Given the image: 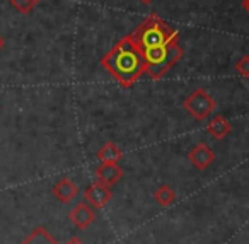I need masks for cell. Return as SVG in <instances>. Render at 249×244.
Masks as SVG:
<instances>
[{"mask_svg":"<svg viewBox=\"0 0 249 244\" xmlns=\"http://www.w3.org/2000/svg\"><path fill=\"white\" fill-rule=\"evenodd\" d=\"M84 198H86L87 203L92 205L94 208H101V206H104L111 200V189H109V186H104L96 181L84 191Z\"/></svg>","mask_w":249,"mask_h":244,"instance_id":"8992f818","label":"cell"},{"mask_svg":"<svg viewBox=\"0 0 249 244\" xmlns=\"http://www.w3.org/2000/svg\"><path fill=\"white\" fill-rule=\"evenodd\" d=\"M123 178V169L118 164H103L96 169V181L104 186H113L116 185L120 179Z\"/></svg>","mask_w":249,"mask_h":244,"instance_id":"52a82bcc","label":"cell"},{"mask_svg":"<svg viewBox=\"0 0 249 244\" xmlns=\"http://www.w3.org/2000/svg\"><path fill=\"white\" fill-rule=\"evenodd\" d=\"M21 244H58V243H56V239H53V236L46 230V227L38 225L33 229V232Z\"/></svg>","mask_w":249,"mask_h":244,"instance_id":"7c38bea8","label":"cell"},{"mask_svg":"<svg viewBox=\"0 0 249 244\" xmlns=\"http://www.w3.org/2000/svg\"><path fill=\"white\" fill-rule=\"evenodd\" d=\"M101 65L124 89H130L145 72V58L142 50L133 41L132 35L124 36L111 52H107L101 58Z\"/></svg>","mask_w":249,"mask_h":244,"instance_id":"6da1fadb","label":"cell"},{"mask_svg":"<svg viewBox=\"0 0 249 244\" xmlns=\"http://www.w3.org/2000/svg\"><path fill=\"white\" fill-rule=\"evenodd\" d=\"M242 9L249 14V0H242Z\"/></svg>","mask_w":249,"mask_h":244,"instance_id":"e0dca14e","label":"cell"},{"mask_svg":"<svg viewBox=\"0 0 249 244\" xmlns=\"http://www.w3.org/2000/svg\"><path fill=\"white\" fill-rule=\"evenodd\" d=\"M235 72L241 77H249V56L248 55L239 58V62L235 63Z\"/></svg>","mask_w":249,"mask_h":244,"instance_id":"9a60e30c","label":"cell"},{"mask_svg":"<svg viewBox=\"0 0 249 244\" xmlns=\"http://www.w3.org/2000/svg\"><path fill=\"white\" fill-rule=\"evenodd\" d=\"M188 159H190V162L193 164L195 169H198V171H205V169H208L212 164H213L215 152L212 150L207 144H198L190 150Z\"/></svg>","mask_w":249,"mask_h":244,"instance_id":"5b68a950","label":"cell"},{"mask_svg":"<svg viewBox=\"0 0 249 244\" xmlns=\"http://www.w3.org/2000/svg\"><path fill=\"white\" fill-rule=\"evenodd\" d=\"M183 106L195 120L203 121L205 118L210 116V113L215 110V101L207 91L200 87V89L193 91V93L184 99Z\"/></svg>","mask_w":249,"mask_h":244,"instance_id":"277c9868","label":"cell"},{"mask_svg":"<svg viewBox=\"0 0 249 244\" xmlns=\"http://www.w3.org/2000/svg\"><path fill=\"white\" fill-rule=\"evenodd\" d=\"M133 41L140 50L149 48H166L171 43L179 41V35L169 24L159 19L156 14L149 16L135 31L132 33Z\"/></svg>","mask_w":249,"mask_h":244,"instance_id":"7a4b0ae2","label":"cell"},{"mask_svg":"<svg viewBox=\"0 0 249 244\" xmlns=\"http://www.w3.org/2000/svg\"><path fill=\"white\" fill-rule=\"evenodd\" d=\"M4 38H2V36H0V50H2V48H4Z\"/></svg>","mask_w":249,"mask_h":244,"instance_id":"d6986e66","label":"cell"},{"mask_svg":"<svg viewBox=\"0 0 249 244\" xmlns=\"http://www.w3.org/2000/svg\"><path fill=\"white\" fill-rule=\"evenodd\" d=\"M97 159L103 164H116L121 159V149L116 144H113V142H107V144H104L97 150Z\"/></svg>","mask_w":249,"mask_h":244,"instance_id":"30bf717a","label":"cell"},{"mask_svg":"<svg viewBox=\"0 0 249 244\" xmlns=\"http://www.w3.org/2000/svg\"><path fill=\"white\" fill-rule=\"evenodd\" d=\"M139 2H142V4H145V5H149V4H152L154 0H139Z\"/></svg>","mask_w":249,"mask_h":244,"instance_id":"ac0fdd59","label":"cell"},{"mask_svg":"<svg viewBox=\"0 0 249 244\" xmlns=\"http://www.w3.org/2000/svg\"><path fill=\"white\" fill-rule=\"evenodd\" d=\"M67 244H84V243L79 239V237H72V239H69V243Z\"/></svg>","mask_w":249,"mask_h":244,"instance_id":"2e32d148","label":"cell"},{"mask_svg":"<svg viewBox=\"0 0 249 244\" xmlns=\"http://www.w3.org/2000/svg\"><path fill=\"white\" fill-rule=\"evenodd\" d=\"M143 58H145V72L152 79H160L166 75L167 70H171L176 62L184 55L179 41L171 43L166 48H149L143 50Z\"/></svg>","mask_w":249,"mask_h":244,"instance_id":"3957f363","label":"cell"},{"mask_svg":"<svg viewBox=\"0 0 249 244\" xmlns=\"http://www.w3.org/2000/svg\"><path fill=\"white\" fill-rule=\"evenodd\" d=\"M69 219H70V222L75 227H79V229H87V227L96 220V213H94V210L90 208L87 203H79V205L70 212Z\"/></svg>","mask_w":249,"mask_h":244,"instance_id":"ba28073f","label":"cell"},{"mask_svg":"<svg viewBox=\"0 0 249 244\" xmlns=\"http://www.w3.org/2000/svg\"><path fill=\"white\" fill-rule=\"evenodd\" d=\"M11 2V5L14 9H18L21 14H28V12H31L33 9L36 7V4H38V0H9Z\"/></svg>","mask_w":249,"mask_h":244,"instance_id":"5bb4252c","label":"cell"},{"mask_svg":"<svg viewBox=\"0 0 249 244\" xmlns=\"http://www.w3.org/2000/svg\"><path fill=\"white\" fill-rule=\"evenodd\" d=\"M154 198H156V202L159 203L160 206H169L176 202V191H174L171 186L160 185L159 188L156 189V193H154Z\"/></svg>","mask_w":249,"mask_h":244,"instance_id":"4fadbf2b","label":"cell"},{"mask_svg":"<svg viewBox=\"0 0 249 244\" xmlns=\"http://www.w3.org/2000/svg\"><path fill=\"white\" fill-rule=\"evenodd\" d=\"M77 191H79L77 185H73V183L70 181L69 178L60 179V181L56 183L55 186H53V195H55L62 203L72 202V200L77 196Z\"/></svg>","mask_w":249,"mask_h":244,"instance_id":"9c48e42d","label":"cell"},{"mask_svg":"<svg viewBox=\"0 0 249 244\" xmlns=\"http://www.w3.org/2000/svg\"><path fill=\"white\" fill-rule=\"evenodd\" d=\"M207 131L213 138L220 140V138H225L231 133V123H229L224 116H215L213 120H210V123L207 125Z\"/></svg>","mask_w":249,"mask_h":244,"instance_id":"8fae6325","label":"cell"}]
</instances>
